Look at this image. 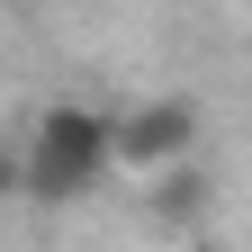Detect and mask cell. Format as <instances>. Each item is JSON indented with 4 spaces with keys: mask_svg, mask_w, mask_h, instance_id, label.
<instances>
[{
    "mask_svg": "<svg viewBox=\"0 0 252 252\" xmlns=\"http://www.w3.org/2000/svg\"><path fill=\"white\" fill-rule=\"evenodd\" d=\"M108 171H117V117H99L90 99H45L18 144V189L36 207H72Z\"/></svg>",
    "mask_w": 252,
    "mask_h": 252,
    "instance_id": "1",
    "label": "cell"
},
{
    "mask_svg": "<svg viewBox=\"0 0 252 252\" xmlns=\"http://www.w3.org/2000/svg\"><path fill=\"white\" fill-rule=\"evenodd\" d=\"M207 198H216V171H207V162H180V171H162V180L144 189V216L180 234V225H198V207H207Z\"/></svg>",
    "mask_w": 252,
    "mask_h": 252,
    "instance_id": "3",
    "label": "cell"
},
{
    "mask_svg": "<svg viewBox=\"0 0 252 252\" xmlns=\"http://www.w3.org/2000/svg\"><path fill=\"white\" fill-rule=\"evenodd\" d=\"M117 162L126 171H144V180H162L180 162H198V99H135L117 117Z\"/></svg>",
    "mask_w": 252,
    "mask_h": 252,
    "instance_id": "2",
    "label": "cell"
}]
</instances>
